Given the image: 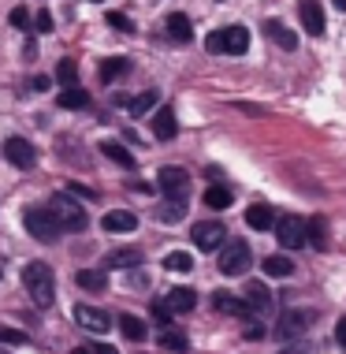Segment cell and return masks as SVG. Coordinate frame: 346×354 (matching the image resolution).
I'll use <instances>...</instances> for the list:
<instances>
[{
  "instance_id": "cell-46",
  "label": "cell",
  "mask_w": 346,
  "mask_h": 354,
  "mask_svg": "<svg viewBox=\"0 0 346 354\" xmlns=\"http://www.w3.org/2000/svg\"><path fill=\"white\" fill-rule=\"evenodd\" d=\"M93 4H101V0H93Z\"/></svg>"
},
{
  "instance_id": "cell-6",
  "label": "cell",
  "mask_w": 346,
  "mask_h": 354,
  "mask_svg": "<svg viewBox=\"0 0 346 354\" xmlns=\"http://www.w3.org/2000/svg\"><path fill=\"white\" fill-rule=\"evenodd\" d=\"M157 187L164 190V198L186 202V198H190V176H186V168H175V165L160 168V171H157Z\"/></svg>"
},
{
  "instance_id": "cell-23",
  "label": "cell",
  "mask_w": 346,
  "mask_h": 354,
  "mask_svg": "<svg viewBox=\"0 0 346 354\" xmlns=\"http://www.w3.org/2000/svg\"><path fill=\"white\" fill-rule=\"evenodd\" d=\"M182 216H186V202H175V198H168V202L157 205V220H160V224H179Z\"/></svg>"
},
{
  "instance_id": "cell-29",
  "label": "cell",
  "mask_w": 346,
  "mask_h": 354,
  "mask_svg": "<svg viewBox=\"0 0 346 354\" xmlns=\"http://www.w3.org/2000/svg\"><path fill=\"white\" fill-rule=\"evenodd\" d=\"M75 283L82 287V291H104V272H97V269H82L79 276H75Z\"/></svg>"
},
{
  "instance_id": "cell-33",
  "label": "cell",
  "mask_w": 346,
  "mask_h": 354,
  "mask_svg": "<svg viewBox=\"0 0 346 354\" xmlns=\"http://www.w3.org/2000/svg\"><path fill=\"white\" fill-rule=\"evenodd\" d=\"M205 205H209V209H227V205H231V190L220 187V183L209 187V190H205Z\"/></svg>"
},
{
  "instance_id": "cell-2",
  "label": "cell",
  "mask_w": 346,
  "mask_h": 354,
  "mask_svg": "<svg viewBox=\"0 0 346 354\" xmlns=\"http://www.w3.org/2000/svg\"><path fill=\"white\" fill-rule=\"evenodd\" d=\"M23 224H26V232H30L37 243H56V239L64 235L60 216H56L49 205H30V209L23 213Z\"/></svg>"
},
{
  "instance_id": "cell-37",
  "label": "cell",
  "mask_w": 346,
  "mask_h": 354,
  "mask_svg": "<svg viewBox=\"0 0 346 354\" xmlns=\"http://www.w3.org/2000/svg\"><path fill=\"white\" fill-rule=\"evenodd\" d=\"M8 19H12V26H19V30H26V26H30V12H26V8H15Z\"/></svg>"
},
{
  "instance_id": "cell-18",
  "label": "cell",
  "mask_w": 346,
  "mask_h": 354,
  "mask_svg": "<svg viewBox=\"0 0 346 354\" xmlns=\"http://www.w3.org/2000/svg\"><path fill=\"white\" fill-rule=\"evenodd\" d=\"M164 302L171 306V313H190V310H194V302H198V291H194V287H175V291H168Z\"/></svg>"
},
{
  "instance_id": "cell-35",
  "label": "cell",
  "mask_w": 346,
  "mask_h": 354,
  "mask_svg": "<svg viewBox=\"0 0 346 354\" xmlns=\"http://www.w3.org/2000/svg\"><path fill=\"white\" fill-rule=\"evenodd\" d=\"M104 19H108V26H115V30H123V34H134V23H131V19L123 15V12H108Z\"/></svg>"
},
{
  "instance_id": "cell-43",
  "label": "cell",
  "mask_w": 346,
  "mask_h": 354,
  "mask_svg": "<svg viewBox=\"0 0 346 354\" xmlns=\"http://www.w3.org/2000/svg\"><path fill=\"white\" fill-rule=\"evenodd\" d=\"M93 354H119V351L108 347V343H97V347H93Z\"/></svg>"
},
{
  "instance_id": "cell-5",
  "label": "cell",
  "mask_w": 346,
  "mask_h": 354,
  "mask_svg": "<svg viewBox=\"0 0 346 354\" xmlns=\"http://www.w3.org/2000/svg\"><path fill=\"white\" fill-rule=\"evenodd\" d=\"M49 209L60 216L64 232H86V213H82V205L75 202L71 194H52L49 198Z\"/></svg>"
},
{
  "instance_id": "cell-44",
  "label": "cell",
  "mask_w": 346,
  "mask_h": 354,
  "mask_svg": "<svg viewBox=\"0 0 346 354\" xmlns=\"http://www.w3.org/2000/svg\"><path fill=\"white\" fill-rule=\"evenodd\" d=\"M335 4V12H346V0H331Z\"/></svg>"
},
{
  "instance_id": "cell-42",
  "label": "cell",
  "mask_w": 346,
  "mask_h": 354,
  "mask_svg": "<svg viewBox=\"0 0 346 354\" xmlns=\"http://www.w3.org/2000/svg\"><path fill=\"white\" fill-rule=\"evenodd\" d=\"M71 194H82V198H97L93 190H86V187H79V183H71Z\"/></svg>"
},
{
  "instance_id": "cell-34",
  "label": "cell",
  "mask_w": 346,
  "mask_h": 354,
  "mask_svg": "<svg viewBox=\"0 0 346 354\" xmlns=\"http://www.w3.org/2000/svg\"><path fill=\"white\" fill-rule=\"evenodd\" d=\"M56 82H60V86H75V82H79V64H75V60H60V64H56Z\"/></svg>"
},
{
  "instance_id": "cell-8",
  "label": "cell",
  "mask_w": 346,
  "mask_h": 354,
  "mask_svg": "<svg viewBox=\"0 0 346 354\" xmlns=\"http://www.w3.org/2000/svg\"><path fill=\"white\" fill-rule=\"evenodd\" d=\"M276 239H280L287 250H298V246H305V243H309V235H305V220L294 216V213L276 216Z\"/></svg>"
},
{
  "instance_id": "cell-13",
  "label": "cell",
  "mask_w": 346,
  "mask_h": 354,
  "mask_svg": "<svg viewBox=\"0 0 346 354\" xmlns=\"http://www.w3.org/2000/svg\"><path fill=\"white\" fill-rule=\"evenodd\" d=\"M101 227H104V232H112V235H131L134 227H138V216L127 213V209H112V213H104Z\"/></svg>"
},
{
  "instance_id": "cell-27",
  "label": "cell",
  "mask_w": 346,
  "mask_h": 354,
  "mask_svg": "<svg viewBox=\"0 0 346 354\" xmlns=\"http://www.w3.org/2000/svg\"><path fill=\"white\" fill-rule=\"evenodd\" d=\"M56 101H60V109H86V104H90V93L79 90V86H64V93Z\"/></svg>"
},
{
  "instance_id": "cell-31",
  "label": "cell",
  "mask_w": 346,
  "mask_h": 354,
  "mask_svg": "<svg viewBox=\"0 0 346 354\" xmlns=\"http://www.w3.org/2000/svg\"><path fill=\"white\" fill-rule=\"evenodd\" d=\"M265 30H268V37H272V41H280L283 49H298V37H294V30H287L283 23H268Z\"/></svg>"
},
{
  "instance_id": "cell-3",
  "label": "cell",
  "mask_w": 346,
  "mask_h": 354,
  "mask_svg": "<svg viewBox=\"0 0 346 354\" xmlns=\"http://www.w3.org/2000/svg\"><path fill=\"white\" fill-rule=\"evenodd\" d=\"M205 49L209 53H231V56H242L249 49V30L246 26H227V30H213L205 37Z\"/></svg>"
},
{
  "instance_id": "cell-30",
  "label": "cell",
  "mask_w": 346,
  "mask_h": 354,
  "mask_svg": "<svg viewBox=\"0 0 346 354\" xmlns=\"http://www.w3.org/2000/svg\"><path fill=\"white\" fill-rule=\"evenodd\" d=\"M153 104H157V90H146V93H138V97L127 101V112H131V116H146Z\"/></svg>"
},
{
  "instance_id": "cell-32",
  "label": "cell",
  "mask_w": 346,
  "mask_h": 354,
  "mask_svg": "<svg viewBox=\"0 0 346 354\" xmlns=\"http://www.w3.org/2000/svg\"><path fill=\"white\" fill-rule=\"evenodd\" d=\"M164 269L168 272H190V269H194V257H190L186 250H175V254L164 257Z\"/></svg>"
},
{
  "instance_id": "cell-12",
  "label": "cell",
  "mask_w": 346,
  "mask_h": 354,
  "mask_svg": "<svg viewBox=\"0 0 346 354\" xmlns=\"http://www.w3.org/2000/svg\"><path fill=\"white\" fill-rule=\"evenodd\" d=\"M75 321L82 324L86 332H108V324H112V317L104 310H93V306H75Z\"/></svg>"
},
{
  "instance_id": "cell-1",
  "label": "cell",
  "mask_w": 346,
  "mask_h": 354,
  "mask_svg": "<svg viewBox=\"0 0 346 354\" xmlns=\"http://www.w3.org/2000/svg\"><path fill=\"white\" fill-rule=\"evenodd\" d=\"M23 287L30 291V299L41 306V310H49L52 299H56V280H52V269L45 261H30L23 269Z\"/></svg>"
},
{
  "instance_id": "cell-4",
  "label": "cell",
  "mask_w": 346,
  "mask_h": 354,
  "mask_svg": "<svg viewBox=\"0 0 346 354\" xmlns=\"http://www.w3.org/2000/svg\"><path fill=\"white\" fill-rule=\"evenodd\" d=\"M190 239H194V246L201 254H216V250H224V243H227V227L220 224V220H201V224H194Z\"/></svg>"
},
{
  "instance_id": "cell-10",
  "label": "cell",
  "mask_w": 346,
  "mask_h": 354,
  "mask_svg": "<svg viewBox=\"0 0 346 354\" xmlns=\"http://www.w3.org/2000/svg\"><path fill=\"white\" fill-rule=\"evenodd\" d=\"M298 15H302L305 34H313V37L324 34V8H320V0H298Z\"/></svg>"
},
{
  "instance_id": "cell-25",
  "label": "cell",
  "mask_w": 346,
  "mask_h": 354,
  "mask_svg": "<svg viewBox=\"0 0 346 354\" xmlns=\"http://www.w3.org/2000/svg\"><path fill=\"white\" fill-rule=\"evenodd\" d=\"M168 34L175 37V41H190V37H194V26H190V19L182 12H171L168 15Z\"/></svg>"
},
{
  "instance_id": "cell-20",
  "label": "cell",
  "mask_w": 346,
  "mask_h": 354,
  "mask_svg": "<svg viewBox=\"0 0 346 354\" xmlns=\"http://www.w3.org/2000/svg\"><path fill=\"white\" fill-rule=\"evenodd\" d=\"M246 224L253 227V232H268V227H276V213L268 205H249L246 209Z\"/></svg>"
},
{
  "instance_id": "cell-45",
  "label": "cell",
  "mask_w": 346,
  "mask_h": 354,
  "mask_svg": "<svg viewBox=\"0 0 346 354\" xmlns=\"http://www.w3.org/2000/svg\"><path fill=\"white\" fill-rule=\"evenodd\" d=\"M71 354H93V347H75Z\"/></svg>"
},
{
  "instance_id": "cell-38",
  "label": "cell",
  "mask_w": 346,
  "mask_h": 354,
  "mask_svg": "<svg viewBox=\"0 0 346 354\" xmlns=\"http://www.w3.org/2000/svg\"><path fill=\"white\" fill-rule=\"evenodd\" d=\"M153 321L168 324V321H171V306H168V302H153Z\"/></svg>"
},
{
  "instance_id": "cell-19",
  "label": "cell",
  "mask_w": 346,
  "mask_h": 354,
  "mask_svg": "<svg viewBox=\"0 0 346 354\" xmlns=\"http://www.w3.org/2000/svg\"><path fill=\"white\" fill-rule=\"evenodd\" d=\"M157 343H160L168 354H182V351H186V332H179V328H171V324H164V328L157 332Z\"/></svg>"
},
{
  "instance_id": "cell-9",
  "label": "cell",
  "mask_w": 346,
  "mask_h": 354,
  "mask_svg": "<svg viewBox=\"0 0 346 354\" xmlns=\"http://www.w3.org/2000/svg\"><path fill=\"white\" fill-rule=\"evenodd\" d=\"M4 157H8V165H15V168H34L37 165V149L26 138H8Z\"/></svg>"
},
{
  "instance_id": "cell-41",
  "label": "cell",
  "mask_w": 346,
  "mask_h": 354,
  "mask_svg": "<svg viewBox=\"0 0 346 354\" xmlns=\"http://www.w3.org/2000/svg\"><path fill=\"white\" fill-rule=\"evenodd\" d=\"M335 339H339V343H343V347H346V317L339 321V328H335Z\"/></svg>"
},
{
  "instance_id": "cell-15",
  "label": "cell",
  "mask_w": 346,
  "mask_h": 354,
  "mask_svg": "<svg viewBox=\"0 0 346 354\" xmlns=\"http://www.w3.org/2000/svg\"><path fill=\"white\" fill-rule=\"evenodd\" d=\"M313 321V313H287V317L276 321V336L280 339H294L298 332H305V324Z\"/></svg>"
},
{
  "instance_id": "cell-11",
  "label": "cell",
  "mask_w": 346,
  "mask_h": 354,
  "mask_svg": "<svg viewBox=\"0 0 346 354\" xmlns=\"http://www.w3.org/2000/svg\"><path fill=\"white\" fill-rule=\"evenodd\" d=\"M246 299H249V310H253L257 317H268V313L276 310L272 295H268V287H265L261 280H249V283H246Z\"/></svg>"
},
{
  "instance_id": "cell-17",
  "label": "cell",
  "mask_w": 346,
  "mask_h": 354,
  "mask_svg": "<svg viewBox=\"0 0 346 354\" xmlns=\"http://www.w3.org/2000/svg\"><path fill=\"white\" fill-rule=\"evenodd\" d=\"M104 265H108V269H138V265H142V250H134V246L112 250L108 257H104Z\"/></svg>"
},
{
  "instance_id": "cell-21",
  "label": "cell",
  "mask_w": 346,
  "mask_h": 354,
  "mask_svg": "<svg viewBox=\"0 0 346 354\" xmlns=\"http://www.w3.org/2000/svg\"><path fill=\"white\" fill-rule=\"evenodd\" d=\"M261 269L272 276V280H287V276L294 272V261H291V257H283V254H272V257H265Z\"/></svg>"
},
{
  "instance_id": "cell-24",
  "label": "cell",
  "mask_w": 346,
  "mask_h": 354,
  "mask_svg": "<svg viewBox=\"0 0 346 354\" xmlns=\"http://www.w3.org/2000/svg\"><path fill=\"white\" fill-rule=\"evenodd\" d=\"M101 153L108 160H115L119 168H134L138 160H134V153H127V146H119V142H101Z\"/></svg>"
},
{
  "instance_id": "cell-22",
  "label": "cell",
  "mask_w": 346,
  "mask_h": 354,
  "mask_svg": "<svg viewBox=\"0 0 346 354\" xmlns=\"http://www.w3.org/2000/svg\"><path fill=\"white\" fill-rule=\"evenodd\" d=\"M119 332H123V336H127L131 343H146V336H149L146 321L131 317V313H123V317H119Z\"/></svg>"
},
{
  "instance_id": "cell-26",
  "label": "cell",
  "mask_w": 346,
  "mask_h": 354,
  "mask_svg": "<svg viewBox=\"0 0 346 354\" xmlns=\"http://www.w3.org/2000/svg\"><path fill=\"white\" fill-rule=\"evenodd\" d=\"M127 71H131L127 56H108V60L101 64V82H112V79H119V75H127Z\"/></svg>"
},
{
  "instance_id": "cell-39",
  "label": "cell",
  "mask_w": 346,
  "mask_h": 354,
  "mask_svg": "<svg viewBox=\"0 0 346 354\" xmlns=\"http://www.w3.org/2000/svg\"><path fill=\"white\" fill-rule=\"evenodd\" d=\"M0 343H26V332H15V328H0Z\"/></svg>"
},
{
  "instance_id": "cell-16",
  "label": "cell",
  "mask_w": 346,
  "mask_h": 354,
  "mask_svg": "<svg viewBox=\"0 0 346 354\" xmlns=\"http://www.w3.org/2000/svg\"><path fill=\"white\" fill-rule=\"evenodd\" d=\"M153 135H157L160 142H171L179 135V123H175V112L171 109H160L157 116H153Z\"/></svg>"
},
{
  "instance_id": "cell-40",
  "label": "cell",
  "mask_w": 346,
  "mask_h": 354,
  "mask_svg": "<svg viewBox=\"0 0 346 354\" xmlns=\"http://www.w3.org/2000/svg\"><path fill=\"white\" fill-rule=\"evenodd\" d=\"M34 26H37V34H49V30H52V15H49V12H37Z\"/></svg>"
},
{
  "instance_id": "cell-36",
  "label": "cell",
  "mask_w": 346,
  "mask_h": 354,
  "mask_svg": "<svg viewBox=\"0 0 346 354\" xmlns=\"http://www.w3.org/2000/svg\"><path fill=\"white\" fill-rule=\"evenodd\" d=\"M242 336H246V339H253V343H257V339H265V324H261V321H246Z\"/></svg>"
},
{
  "instance_id": "cell-7",
  "label": "cell",
  "mask_w": 346,
  "mask_h": 354,
  "mask_svg": "<svg viewBox=\"0 0 346 354\" xmlns=\"http://www.w3.org/2000/svg\"><path fill=\"white\" fill-rule=\"evenodd\" d=\"M249 261H253V254L246 243H224V250H220V272L224 276H246Z\"/></svg>"
},
{
  "instance_id": "cell-28",
  "label": "cell",
  "mask_w": 346,
  "mask_h": 354,
  "mask_svg": "<svg viewBox=\"0 0 346 354\" xmlns=\"http://www.w3.org/2000/svg\"><path fill=\"white\" fill-rule=\"evenodd\" d=\"M305 235H309V243L316 246V250H324V246H328V224H324L320 216L305 220Z\"/></svg>"
},
{
  "instance_id": "cell-14",
  "label": "cell",
  "mask_w": 346,
  "mask_h": 354,
  "mask_svg": "<svg viewBox=\"0 0 346 354\" xmlns=\"http://www.w3.org/2000/svg\"><path fill=\"white\" fill-rule=\"evenodd\" d=\"M213 310L216 313H231V317H249V302H242L238 295H231V291H216L213 295Z\"/></svg>"
}]
</instances>
